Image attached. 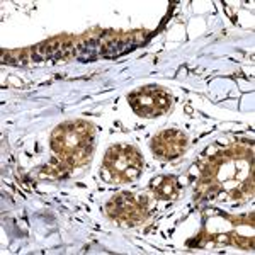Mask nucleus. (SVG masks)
<instances>
[{
    "label": "nucleus",
    "instance_id": "obj_2",
    "mask_svg": "<svg viewBox=\"0 0 255 255\" xmlns=\"http://www.w3.org/2000/svg\"><path fill=\"white\" fill-rule=\"evenodd\" d=\"M77 125H68V126H61L58 131L55 133L53 138V146L56 151H61L65 155L70 157H77V155L84 153L87 143H90L89 136V126L82 125V128H75Z\"/></svg>",
    "mask_w": 255,
    "mask_h": 255
},
{
    "label": "nucleus",
    "instance_id": "obj_4",
    "mask_svg": "<svg viewBox=\"0 0 255 255\" xmlns=\"http://www.w3.org/2000/svg\"><path fill=\"white\" fill-rule=\"evenodd\" d=\"M184 146H186V138L180 133H177V131L162 133L157 138V141L153 143V150H157L158 157H165V158L177 157L184 150Z\"/></svg>",
    "mask_w": 255,
    "mask_h": 255
},
{
    "label": "nucleus",
    "instance_id": "obj_3",
    "mask_svg": "<svg viewBox=\"0 0 255 255\" xmlns=\"http://www.w3.org/2000/svg\"><path fill=\"white\" fill-rule=\"evenodd\" d=\"M131 106L141 116L153 118L162 114L170 106V96L158 89H145L131 96Z\"/></svg>",
    "mask_w": 255,
    "mask_h": 255
},
{
    "label": "nucleus",
    "instance_id": "obj_1",
    "mask_svg": "<svg viewBox=\"0 0 255 255\" xmlns=\"http://www.w3.org/2000/svg\"><path fill=\"white\" fill-rule=\"evenodd\" d=\"M141 158L133 148L129 146H116L108 151L106 157V167L114 174V177L121 180H129L136 177L141 170Z\"/></svg>",
    "mask_w": 255,
    "mask_h": 255
}]
</instances>
